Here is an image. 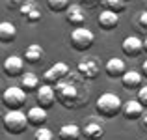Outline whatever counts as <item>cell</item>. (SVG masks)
Masks as SVG:
<instances>
[{
	"label": "cell",
	"mask_w": 147,
	"mask_h": 140,
	"mask_svg": "<svg viewBox=\"0 0 147 140\" xmlns=\"http://www.w3.org/2000/svg\"><path fill=\"white\" fill-rule=\"evenodd\" d=\"M22 58H24L26 64H39L41 60H43V47L39 43H32L28 45L24 49V54H22Z\"/></svg>",
	"instance_id": "20"
},
{
	"label": "cell",
	"mask_w": 147,
	"mask_h": 140,
	"mask_svg": "<svg viewBox=\"0 0 147 140\" xmlns=\"http://www.w3.org/2000/svg\"><path fill=\"white\" fill-rule=\"evenodd\" d=\"M125 2H129V0H125Z\"/></svg>",
	"instance_id": "34"
},
{
	"label": "cell",
	"mask_w": 147,
	"mask_h": 140,
	"mask_svg": "<svg viewBox=\"0 0 147 140\" xmlns=\"http://www.w3.org/2000/svg\"><path fill=\"white\" fill-rule=\"evenodd\" d=\"M36 97H37V105L43 107L45 110L54 107L56 103V92H54V86H49V84H41L39 90L36 92Z\"/></svg>",
	"instance_id": "9"
},
{
	"label": "cell",
	"mask_w": 147,
	"mask_h": 140,
	"mask_svg": "<svg viewBox=\"0 0 147 140\" xmlns=\"http://www.w3.org/2000/svg\"><path fill=\"white\" fill-rule=\"evenodd\" d=\"M22 69H24V58L13 54V56H7L4 60V73L7 77H22L24 75Z\"/></svg>",
	"instance_id": "11"
},
{
	"label": "cell",
	"mask_w": 147,
	"mask_h": 140,
	"mask_svg": "<svg viewBox=\"0 0 147 140\" xmlns=\"http://www.w3.org/2000/svg\"><path fill=\"white\" fill-rule=\"evenodd\" d=\"M80 2L84 4V6L88 7V10H93V7H97L100 2H102V0H80Z\"/></svg>",
	"instance_id": "28"
},
{
	"label": "cell",
	"mask_w": 147,
	"mask_h": 140,
	"mask_svg": "<svg viewBox=\"0 0 147 140\" xmlns=\"http://www.w3.org/2000/svg\"><path fill=\"white\" fill-rule=\"evenodd\" d=\"M142 79H144V75L140 71L130 69V71H125V75L121 77V84L127 90H136V88L142 86Z\"/></svg>",
	"instance_id": "19"
},
{
	"label": "cell",
	"mask_w": 147,
	"mask_h": 140,
	"mask_svg": "<svg viewBox=\"0 0 147 140\" xmlns=\"http://www.w3.org/2000/svg\"><path fill=\"white\" fill-rule=\"evenodd\" d=\"M69 73H71V69H69V65L65 64V62H56V64H52V65L47 69V71H45V75H43V84L56 86L60 80H63L65 77H69Z\"/></svg>",
	"instance_id": "6"
},
{
	"label": "cell",
	"mask_w": 147,
	"mask_h": 140,
	"mask_svg": "<svg viewBox=\"0 0 147 140\" xmlns=\"http://www.w3.org/2000/svg\"><path fill=\"white\" fill-rule=\"evenodd\" d=\"M2 118H4V114H2V110H0V122H2Z\"/></svg>",
	"instance_id": "33"
},
{
	"label": "cell",
	"mask_w": 147,
	"mask_h": 140,
	"mask_svg": "<svg viewBox=\"0 0 147 140\" xmlns=\"http://www.w3.org/2000/svg\"><path fill=\"white\" fill-rule=\"evenodd\" d=\"M97 22H99V26L102 30L110 32V30L117 28V24H119V13H115V11H112V10H102L99 13V17H97Z\"/></svg>",
	"instance_id": "13"
},
{
	"label": "cell",
	"mask_w": 147,
	"mask_h": 140,
	"mask_svg": "<svg viewBox=\"0 0 147 140\" xmlns=\"http://www.w3.org/2000/svg\"><path fill=\"white\" fill-rule=\"evenodd\" d=\"M2 103L7 107V110H22L26 105V92L21 86H9L2 93Z\"/></svg>",
	"instance_id": "5"
},
{
	"label": "cell",
	"mask_w": 147,
	"mask_h": 140,
	"mask_svg": "<svg viewBox=\"0 0 147 140\" xmlns=\"http://www.w3.org/2000/svg\"><path fill=\"white\" fill-rule=\"evenodd\" d=\"M2 123H4V129L9 135H22L26 131V127L30 125L26 112L22 110H7L2 118Z\"/></svg>",
	"instance_id": "3"
},
{
	"label": "cell",
	"mask_w": 147,
	"mask_h": 140,
	"mask_svg": "<svg viewBox=\"0 0 147 140\" xmlns=\"http://www.w3.org/2000/svg\"><path fill=\"white\" fill-rule=\"evenodd\" d=\"M21 6H22L21 0H6V7H9V10H19Z\"/></svg>",
	"instance_id": "29"
},
{
	"label": "cell",
	"mask_w": 147,
	"mask_h": 140,
	"mask_svg": "<svg viewBox=\"0 0 147 140\" xmlns=\"http://www.w3.org/2000/svg\"><path fill=\"white\" fill-rule=\"evenodd\" d=\"M17 37V28L13 22L9 21H2L0 22V41L2 43H13Z\"/></svg>",
	"instance_id": "21"
},
{
	"label": "cell",
	"mask_w": 147,
	"mask_h": 140,
	"mask_svg": "<svg viewBox=\"0 0 147 140\" xmlns=\"http://www.w3.org/2000/svg\"><path fill=\"white\" fill-rule=\"evenodd\" d=\"M142 75H144L145 79H147V58L144 60V64H142Z\"/></svg>",
	"instance_id": "30"
},
{
	"label": "cell",
	"mask_w": 147,
	"mask_h": 140,
	"mask_svg": "<svg viewBox=\"0 0 147 140\" xmlns=\"http://www.w3.org/2000/svg\"><path fill=\"white\" fill-rule=\"evenodd\" d=\"M104 71H106V75L110 77V79H121V77L125 75V71H127V65H125V62H123L121 58L114 56V58H110V60L106 62Z\"/></svg>",
	"instance_id": "14"
},
{
	"label": "cell",
	"mask_w": 147,
	"mask_h": 140,
	"mask_svg": "<svg viewBox=\"0 0 147 140\" xmlns=\"http://www.w3.org/2000/svg\"><path fill=\"white\" fill-rule=\"evenodd\" d=\"M19 13H21V17L24 19L26 22H30V24H36L37 21H41V10L34 0L22 2V6L19 7Z\"/></svg>",
	"instance_id": "10"
},
{
	"label": "cell",
	"mask_w": 147,
	"mask_h": 140,
	"mask_svg": "<svg viewBox=\"0 0 147 140\" xmlns=\"http://www.w3.org/2000/svg\"><path fill=\"white\" fill-rule=\"evenodd\" d=\"M138 101L144 105V108H147V84L140 86V90H138Z\"/></svg>",
	"instance_id": "26"
},
{
	"label": "cell",
	"mask_w": 147,
	"mask_h": 140,
	"mask_svg": "<svg viewBox=\"0 0 147 140\" xmlns=\"http://www.w3.org/2000/svg\"><path fill=\"white\" fill-rule=\"evenodd\" d=\"M140 120H142V125H144V127H145V129H147V108H145V112H144V116H142V118H140Z\"/></svg>",
	"instance_id": "31"
},
{
	"label": "cell",
	"mask_w": 147,
	"mask_h": 140,
	"mask_svg": "<svg viewBox=\"0 0 147 140\" xmlns=\"http://www.w3.org/2000/svg\"><path fill=\"white\" fill-rule=\"evenodd\" d=\"M82 137L86 140H100L104 137V125L97 118H91L84 123L82 127Z\"/></svg>",
	"instance_id": "8"
},
{
	"label": "cell",
	"mask_w": 147,
	"mask_h": 140,
	"mask_svg": "<svg viewBox=\"0 0 147 140\" xmlns=\"http://www.w3.org/2000/svg\"><path fill=\"white\" fill-rule=\"evenodd\" d=\"M76 73H78L84 80L97 79V77L100 75V64H99V60H97V58H93V56H86L84 60L78 62V65H76Z\"/></svg>",
	"instance_id": "7"
},
{
	"label": "cell",
	"mask_w": 147,
	"mask_h": 140,
	"mask_svg": "<svg viewBox=\"0 0 147 140\" xmlns=\"http://www.w3.org/2000/svg\"><path fill=\"white\" fill-rule=\"evenodd\" d=\"M80 137H82V127H78L76 123H65L58 131L60 140H80Z\"/></svg>",
	"instance_id": "18"
},
{
	"label": "cell",
	"mask_w": 147,
	"mask_h": 140,
	"mask_svg": "<svg viewBox=\"0 0 147 140\" xmlns=\"http://www.w3.org/2000/svg\"><path fill=\"white\" fill-rule=\"evenodd\" d=\"M138 24H140V28L144 30H147V11H142L140 13V17H138Z\"/></svg>",
	"instance_id": "27"
},
{
	"label": "cell",
	"mask_w": 147,
	"mask_h": 140,
	"mask_svg": "<svg viewBox=\"0 0 147 140\" xmlns=\"http://www.w3.org/2000/svg\"><path fill=\"white\" fill-rule=\"evenodd\" d=\"M47 6L54 13H61V11H67L71 4H69V0H47Z\"/></svg>",
	"instance_id": "23"
},
{
	"label": "cell",
	"mask_w": 147,
	"mask_h": 140,
	"mask_svg": "<svg viewBox=\"0 0 147 140\" xmlns=\"http://www.w3.org/2000/svg\"><path fill=\"white\" fill-rule=\"evenodd\" d=\"M80 80H84L82 77L76 73V75H71L69 73V77H65L63 80H60V82L54 86V92H56V101L61 105V107L65 108H78L84 105L82 95H80V86L78 82Z\"/></svg>",
	"instance_id": "1"
},
{
	"label": "cell",
	"mask_w": 147,
	"mask_h": 140,
	"mask_svg": "<svg viewBox=\"0 0 147 140\" xmlns=\"http://www.w3.org/2000/svg\"><path fill=\"white\" fill-rule=\"evenodd\" d=\"M93 41H95L93 32L90 28H86V26H76L71 32V36H69V43H71V47L75 50H78V52L88 50L93 45Z\"/></svg>",
	"instance_id": "4"
},
{
	"label": "cell",
	"mask_w": 147,
	"mask_h": 140,
	"mask_svg": "<svg viewBox=\"0 0 147 140\" xmlns=\"http://www.w3.org/2000/svg\"><path fill=\"white\" fill-rule=\"evenodd\" d=\"M21 88L26 93L37 92L39 90V79H37V75H34V73H24V75L21 77Z\"/></svg>",
	"instance_id": "22"
},
{
	"label": "cell",
	"mask_w": 147,
	"mask_h": 140,
	"mask_svg": "<svg viewBox=\"0 0 147 140\" xmlns=\"http://www.w3.org/2000/svg\"><path fill=\"white\" fill-rule=\"evenodd\" d=\"M104 4H106V10H112V11H115V13L123 11L125 6H127L125 0H104Z\"/></svg>",
	"instance_id": "25"
},
{
	"label": "cell",
	"mask_w": 147,
	"mask_h": 140,
	"mask_svg": "<svg viewBox=\"0 0 147 140\" xmlns=\"http://www.w3.org/2000/svg\"><path fill=\"white\" fill-rule=\"evenodd\" d=\"M144 50L147 52V36H145V39H144Z\"/></svg>",
	"instance_id": "32"
},
{
	"label": "cell",
	"mask_w": 147,
	"mask_h": 140,
	"mask_svg": "<svg viewBox=\"0 0 147 140\" xmlns=\"http://www.w3.org/2000/svg\"><path fill=\"white\" fill-rule=\"evenodd\" d=\"M65 19H67L69 24H73L76 28V26H82L84 21H86V11H84L82 6H78V4H71V6L67 7V11H65Z\"/></svg>",
	"instance_id": "15"
},
{
	"label": "cell",
	"mask_w": 147,
	"mask_h": 140,
	"mask_svg": "<svg viewBox=\"0 0 147 140\" xmlns=\"http://www.w3.org/2000/svg\"><path fill=\"white\" fill-rule=\"evenodd\" d=\"M95 110L100 116H104V118H114V116H117L123 110L121 97L117 93H112V92L100 93L97 97V101H95Z\"/></svg>",
	"instance_id": "2"
},
{
	"label": "cell",
	"mask_w": 147,
	"mask_h": 140,
	"mask_svg": "<svg viewBox=\"0 0 147 140\" xmlns=\"http://www.w3.org/2000/svg\"><path fill=\"white\" fill-rule=\"evenodd\" d=\"M121 50L130 58H136L138 54L144 50V39H140L138 36H127L121 43Z\"/></svg>",
	"instance_id": "12"
},
{
	"label": "cell",
	"mask_w": 147,
	"mask_h": 140,
	"mask_svg": "<svg viewBox=\"0 0 147 140\" xmlns=\"http://www.w3.org/2000/svg\"><path fill=\"white\" fill-rule=\"evenodd\" d=\"M26 118H28V123L30 125H34L36 129H39V127H43L45 123H47L49 116H47V110H45L43 107H32L28 108V112H26Z\"/></svg>",
	"instance_id": "16"
},
{
	"label": "cell",
	"mask_w": 147,
	"mask_h": 140,
	"mask_svg": "<svg viewBox=\"0 0 147 140\" xmlns=\"http://www.w3.org/2000/svg\"><path fill=\"white\" fill-rule=\"evenodd\" d=\"M121 112H123V116H125L127 120H140L142 116H144L145 108L138 99H130V101H127V103L123 105Z\"/></svg>",
	"instance_id": "17"
},
{
	"label": "cell",
	"mask_w": 147,
	"mask_h": 140,
	"mask_svg": "<svg viewBox=\"0 0 147 140\" xmlns=\"http://www.w3.org/2000/svg\"><path fill=\"white\" fill-rule=\"evenodd\" d=\"M34 140H54V135L49 127H39V129L34 133Z\"/></svg>",
	"instance_id": "24"
}]
</instances>
